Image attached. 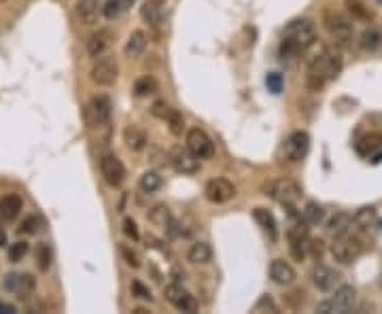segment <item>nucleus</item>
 Segmentation results:
<instances>
[{"label":"nucleus","instance_id":"1","mask_svg":"<svg viewBox=\"0 0 382 314\" xmlns=\"http://www.w3.org/2000/svg\"><path fill=\"white\" fill-rule=\"evenodd\" d=\"M342 53L340 47H325L321 49L308 64L306 87L310 91H321L329 81H333L342 71Z\"/></svg>","mask_w":382,"mask_h":314},{"label":"nucleus","instance_id":"2","mask_svg":"<svg viewBox=\"0 0 382 314\" xmlns=\"http://www.w3.org/2000/svg\"><path fill=\"white\" fill-rule=\"evenodd\" d=\"M317 43V26L308 17H299L287 24L285 37L281 43V55L283 58H295L308 47Z\"/></svg>","mask_w":382,"mask_h":314},{"label":"nucleus","instance_id":"3","mask_svg":"<svg viewBox=\"0 0 382 314\" xmlns=\"http://www.w3.org/2000/svg\"><path fill=\"white\" fill-rule=\"evenodd\" d=\"M365 251V242H363V234L355 232L353 227H349L346 232H340L336 234L331 247H329V253L331 257L342 263V265H351L355 263Z\"/></svg>","mask_w":382,"mask_h":314},{"label":"nucleus","instance_id":"4","mask_svg":"<svg viewBox=\"0 0 382 314\" xmlns=\"http://www.w3.org/2000/svg\"><path fill=\"white\" fill-rule=\"evenodd\" d=\"M323 24L331 39L338 47H349L355 39V28H353V17L344 15L340 11H325Z\"/></svg>","mask_w":382,"mask_h":314},{"label":"nucleus","instance_id":"5","mask_svg":"<svg viewBox=\"0 0 382 314\" xmlns=\"http://www.w3.org/2000/svg\"><path fill=\"white\" fill-rule=\"evenodd\" d=\"M111 117H113V102L109 96L104 94H98L94 96L87 107H85V119H87V125L94 128V130H104L109 132L111 130Z\"/></svg>","mask_w":382,"mask_h":314},{"label":"nucleus","instance_id":"6","mask_svg":"<svg viewBox=\"0 0 382 314\" xmlns=\"http://www.w3.org/2000/svg\"><path fill=\"white\" fill-rule=\"evenodd\" d=\"M266 193L276 200L283 206H295L302 198V187L293 181V179H276L272 183H268L266 187Z\"/></svg>","mask_w":382,"mask_h":314},{"label":"nucleus","instance_id":"7","mask_svg":"<svg viewBox=\"0 0 382 314\" xmlns=\"http://www.w3.org/2000/svg\"><path fill=\"white\" fill-rule=\"evenodd\" d=\"M119 77V64L111 55L96 58V64L92 66V81L100 87H111Z\"/></svg>","mask_w":382,"mask_h":314},{"label":"nucleus","instance_id":"8","mask_svg":"<svg viewBox=\"0 0 382 314\" xmlns=\"http://www.w3.org/2000/svg\"><path fill=\"white\" fill-rule=\"evenodd\" d=\"M355 299H357L355 287H351V285H342V287L336 289V293L331 295V299H327V302H323V304L317 306V312H321V314L340 312V314H342V312H346V310H351V306L355 304Z\"/></svg>","mask_w":382,"mask_h":314},{"label":"nucleus","instance_id":"9","mask_svg":"<svg viewBox=\"0 0 382 314\" xmlns=\"http://www.w3.org/2000/svg\"><path fill=\"white\" fill-rule=\"evenodd\" d=\"M100 174H102L104 183L113 189H117L125 181V166L121 164V159L115 153H104L100 157Z\"/></svg>","mask_w":382,"mask_h":314},{"label":"nucleus","instance_id":"10","mask_svg":"<svg viewBox=\"0 0 382 314\" xmlns=\"http://www.w3.org/2000/svg\"><path fill=\"white\" fill-rule=\"evenodd\" d=\"M185 147L202 162V159H211L215 155V145L211 141V136H208L204 130L200 128H191L185 136Z\"/></svg>","mask_w":382,"mask_h":314},{"label":"nucleus","instance_id":"11","mask_svg":"<svg viewBox=\"0 0 382 314\" xmlns=\"http://www.w3.org/2000/svg\"><path fill=\"white\" fill-rule=\"evenodd\" d=\"M310 151V134L306 130H295L289 134V138L285 141V147H283V155L287 162L291 164H297L302 162Z\"/></svg>","mask_w":382,"mask_h":314},{"label":"nucleus","instance_id":"12","mask_svg":"<svg viewBox=\"0 0 382 314\" xmlns=\"http://www.w3.org/2000/svg\"><path fill=\"white\" fill-rule=\"evenodd\" d=\"M306 225V223H304ZM304 225H293L289 232H287V240H289V251L293 255L295 261H304L310 253V236H308V229Z\"/></svg>","mask_w":382,"mask_h":314},{"label":"nucleus","instance_id":"13","mask_svg":"<svg viewBox=\"0 0 382 314\" xmlns=\"http://www.w3.org/2000/svg\"><path fill=\"white\" fill-rule=\"evenodd\" d=\"M164 297L175 306L177 310H181V312H187V314H193V312H198V299L189 293V291H185L181 285H168L166 289H164Z\"/></svg>","mask_w":382,"mask_h":314},{"label":"nucleus","instance_id":"14","mask_svg":"<svg viewBox=\"0 0 382 314\" xmlns=\"http://www.w3.org/2000/svg\"><path fill=\"white\" fill-rule=\"evenodd\" d=\"M204 195L211 204H225L236 195V187L227 179H211L204 187Z\"/></svg>","mask_w":382,"mask_h":314},{"label":"nucleus","instance_id":"15","mask_svg":"<svg viewBox=\"0 0 382 314\" xmlns=\"http://www.w3.org/2000/svg\"><path fill=\"white\" fill-rule=\"evenodd\" d=\"M3 285H5V291L19 295V297H28V293H32L34 287H37V278H34L32 274H26V272H13V274L5 276Z\"/></svg>","mask_w":382,"mask_h":314},{"label":"nucleus","instance_id":"16","mask_svg":"<svg viewBox=\"0 0 382 314\" xmlns=\"http://www.w3.org/2000/svg\"><path fill=\"white\" fill-rule=\"evenodd\" d=\"M170 164L175 168L179 174H196L198 172V166H200V159L185 147H175L170 151Z\"/></svg>","mask_w":382,"mask_h":314},{"label":"nucleus","instance_id":"17","mask_svg":"<svg viewBox=\"0 0 382 314\" xmlns=\"http://www.w3.org/2000/svg\"><path fill=\"white\" fill-rule=\"evenodd\" d=\"M340 272H336L333 268L325 265V263H317L315 270H312V283L315 287L323 293H329L336 289V285L340 283Z\"/></svg>","mask_w":382,"mask_h":314},{"label":"nucleus","instance_id":"18","mask_svg":"<svg viewBox=\"0 0 382 314\" xmlns=\"http://www.w3.org/2000/svg\"><path fill=\"white\" fill-rule=\"evenodd\" d=\"M270 278H272L276 285L289 287V285L295 283L297 274H295V270H293V265L289 261H285V259H274L270 263Z\"/></svg>","mask_w":382,"mask_h":314},{"label":"nucleus","instance_id":"19","mask_svg":"<svg viewBox=\"0 0 382 314\" xmlns=\"http://www.w3.org/2000/svg\"><path fill=\"white\" fill-rule=\"evenodd\" d=\"M113 43V32L109 28H100L98 32H94L92 37L87 39V53L92 58H100L104 55V51H107Z\"/></svg>","mask_w":382,"mask_h":314},{"label":"nucleus","instance_id":"20","mask_svg":"<svg viewBox=\"0 0 382 314\" xmlns=\"http://www.w3.org/2000/svg\"><path fill=\"white\" fill-rule=\"evenodd\" d=\"M21 206H24V202L17 193H5L3 198H0V221L13 223L21 213Z\"/></svg>","mask_w":382,"mask_h":314},{"label":"nucleus","instance_id":"21","mask_svg":"<svg viewBox=\"0 0 382 314\" xmlns=\"http://www.w3.org/2000/svg\"><path fill=\"white\" fill-rule=\"evenodd\" d=\"M102 15V5L100 0H79L77 3V17L83 26H94L98 24Z\"/></svg>","mask_w":382,"mask_h":314},{"label":"nucleus","instance_id":"22","mask_svg":"<svg viewBox=\"0 0 382 314\" xmlns=\"http://www.w3.org/2000/svg\"><path fill=\"white\" fill-rule=\"evenodd\" d=\"M344 7H346V13H349L355 21L370 24L376 19V11L370 5H365L363 0H344Z\"/></svg>","mask_w":382,"mask_h":314},{"label":"nucleus","instance_id":"23","mask_svg":"<svg viewBox=\"0 0 382 314\" xmlns=\"http://www.w3.org/2000/svg\"><path fill=\"white\" fill-rule=\"evenodd\" d=\"M374 225H376V208H374V206H365V208H361V211H357V213L353 215L351 227H353L355 232L367 234Z\"/></svg>","mask_w":382,"mask_h":314},{"label":"nucleus","instance_id":"24","mask_svg":"<svg viewBox=\"0 0 382 314\" xmlns=\"http://www.w3.org/2000/svg\"><path fill=\"white\" fill-rule=\"evenodd\" d=\"M123 141L125 145L132 149V151H143L149 143V136L143 128H138V125H128L123 130Z\"/></svg>","mask_w":382,"mask_h":314},{"label":"nucleus","instance_id":"25","mask_svg":"<svg viewBox=\"0 0 382 314\" xmlns=\"http://www.w3.org/2000/svg\"><path fill=\"white\" fill-rule=\"evenodd\" d=\"M253 219L259 223V227L270 236V240H279V225H276V219L274 215L268 211V208H255L253 211Z\"/></svg>","mask_w":382,"mask_h":314},{"label":"nucleus","instance_id":"26","mask_svg":"<svg viewBox=\"0 0 382 314\" xmlns=\"http://www.w3.org/2000/svg\"><path fill=\"white\" fill-rule=\"evenodd\" d=\"M355 149H357V153H359L361 157H370V155H374L378 149H382V134H378V132H370V134L361 136L359 141H357V145H355Z\"/></svg>","mask_w":382,"mask_h":314},{"label":"nucleus","instance_id":"27","mask_svg":"<svg viewBox=\"0 0 382 314\" xmlns=\"http://www.w3.org/2000/svg\"><path fill=\"white\" fill-rule=\"evenodd\" d=\"M359 47L363 51H370V53L378 51L382 47V30L376 26H367L359 37Z\"/></svg>","mask_w":382,"mask_h":314},{"label":"nucleus","instance_id":"28","mask_svg":"<svg viewBox=\"0 0 382 314\" xmlns=\"http://www.w3.org/2000/svg\"><path fill=\"white\" fill-rule=\"evenodd\" d=\"M145 49H147V34L143 32V30H134L132 34H130V39H128V43H125V55L128 58H141L143 53H145Z\"/></svg>","mask_w":382,"mask_h":314},{"label":"nucleus","instance_id":"29","mask_svg":"<svg viewBox=\"0 0 382 314\" xmlns=\"http://www.w3.org/2000/svg\"><path fill=\"white\" fill-rule=\"evenodd\" d=\"M211 259H213V249L208 242H193L187 251V261H191V263L202 265V263H208Z\"/></svg>","mask_w":382,"mask_h":314},{"label":"nucleus","instance_id":"30","mask_svg":"<svg viewBox=\"0 0 382 314\" xmlns=\"http://www.w3.org/2000/svg\"><path fill=\"white\" fill-rule=\"evenodd\" d=\"M302 221L306 225H321L325 221V208L317 202H308L302 211Z\"/></svg>","mask_w":382,"mask_h":314},{"label":"nucleus","instance_id":"31","mask_svg":"<svg viewBox=\"0 0 382 314\" xmlns=\"http://www.w3.org/2000/svg\"><path fill=\"white\" fill-rule=\"evenodd\" d=\"M149 221L157 227H168L172 223V215H170V208L166 204H155L151 211H149Z\"/></svg>","mask_w":382,"mask_h":314},{"label":"nucleus","instance_id":"32","mask_svg":"<svg viewBox=\"0 0 382 314\" xmlns=\"http://www.w3.org/2000/svg\"><path fill=\"white\" fill-rule=\"evenodd\" d=\"M162 185H164V179L153 170L145 172L141 177V181H138V187H141V191H145V193H155V191L162 189Z\"/></svg>","mask_w":382,"mask_h":314},{"label":"nucleus","instance_id":"33","mask_svg":"<svg viewBox=\"0 0 382 314\" xmlns=\"http://www.w3.org/2000/svg\"><path fill=\"white\" fill-rule=\"evenodd\" d=\"M155 91H157V81L153 77H149V75L141 77L134 83V96H138V98H147V96H151Z\"/></svg>","mask_w":382,"mask_h":314},{"label":"nucleus","instance_id":"34","mask_svg":"<svg viewBox=\"0 0 382 314\" xmlns=\"http://www.w3.org/2000/svg\"><path fill=\"white\" fill-rule=\"evenodd\" d=\"M353 223V217L349 213H336L329 221H327V229L331 234H340V232H346Z\"/></svg>","mask_w":382,"mask_h":314},{"label":"nucleus","instance_id":"35","mask_svg":"<svg viewBox=\"0 0 382 314\" xmlns=\"http://www.w3.org/2000/svg\"><path fill=\"white\" fill-rule=\"evenodd\" d=\"M141 17L151 24V26H157L162 21V7H157L155 3H151V0H145L143 7H141Z\"/></svg>","mask_w":382,"mask_h":314},{"label":"nucleus","instance_id":"36","mask_svg":"<svg viewBox=\"0 0 382 314\" xmlns=\"http://www.w3.org/2000/svg\"><path fill=\"white\" fill-rule=\"evenodd\" d=\"M164 121H166V125H168V130H170L172 136H181V134H183V130H185V119H183V115H181L177 109H170V113H168V117H166Z\"/></svg>","mask_w":382,"mask_h":314},{"label":"nucleus","instance_id":"37","mask_svg":"<svg viewBox=\"0 0 382 314\" xmlns=\"http://www.w3.org/2000/svg\"><path fill=\"white\" fill-rule=\"evenodd\" d=\"M119 253H121V257L125 259V263L130 265V268H141V255H138L130 244H121L119 247Z\"/></svg>","mask_w":382,"mask_h":314},{"label":"nucleus","instance_id":"38","mask_svg":"<svg viewBox=\"0 0 382 314\" xmlns=\"http://www.w3.org/2000/svg\"><path fill=\"white\" fill-rule=\"evenodd\" d=\"M41 227H43V221H41V217H37V215H30L28 219H24L21 221V227H19V232L21 234H37V232H41Z\"/></svg>","mask_w":382,"mask_h":314},{"label":"nucleus","instance_id":"39","mask_svg":"<svg viewBox=\"0 0 382 314\" xmlns=\"http://www.w3.org/2000/svg\"><path fill=\"white\" fill-rule=\"evenodd\" d=\"M123 9L125 7H123L121 0H107V3H104V7H102V15L107 17V19H115Z\"/></svg>","mask_w":382,"mask_h":314},{"label":"nucleus","instance_id":"40","mask_svg":"<svg viewBox=\"0 0 382 314\" xmlns=\"http://www.w3.org/2000/svg\"><path fill=\"white\" fill-rule=\"evenodd\" d=\"M37 261H39V268H41L43 272L49 270V265H51V251H49L47 244H39V249H37Z\"/></svg>","mask_w":382,"mask_h":314},{"label":"nucleus","instance_id":"41","mask_svg":"<svg viewBox=\"0 0 382 314\" xmlns=\"http://www.w3.org/2000/svg\"><path fill=\"white\" fill-rule=\"evenodd\" d=\"M26 253H28V244L26 242H15L13 247L9 249V259L13 263H17V261H21L26 257Z\"/></svg>","mask_w":382,"mask_h":314},{"label":"nucleus","instance_id":"42","mask_svg":"<svg viewBox=\"0 0 382 314\" xmlns=\"http://www.w3.org/2000/svg\"><path fill=\"white\" fill-rule=\"evenodd\" d=\"M123 234L132 240V242H138L141 240V232H138V225L134 223V219H123Z\"/></svg>","mask_w":382,"mask_h":314},{"label":"nucleus","instance_id":"43","mask_svg":"<svg viewBox=\"0 0 382 314\" xmlns=\"http://www.w3.org/2000/svg\"><path fill=\"white\" fill-rule=\"evenodd\" d=\"M132 295L138 297V299H147V302H151V297H153L151 291H149L141 281H134V283H132Z\"/></svg>","mask_w":382,"mask_h":314},{"label":"nucleus","instance_id":"44","mask_svg":"<svg viewBox=\"0 0 382 314\" xmlns=\"http://www.w3.org/2000/svg\"><path fill=\"white\" fill-rule=\"evenodd\" d=\"M170 104H166L164 100H157L155 104H153V107H151V113H153V117H157V119H166L168 117V113H170Z\"/></svg>","mask_w":382,"mask_h":314},{"label":"nucleus","instance_id":"45","mask_svg":"<svg viewBox=\"0 0 382 314\" xmlns=\"http://www.w3.org/2000/svg\"><path fill=\"white\" fill-rule=\"evenodd\" d=\"M255 312H261V310H270V312H279V308H276V304L272 302V297H268V295H263V297H259V302L255 304V308H253Z\"/></svg>","mask_w":382,"mask_h":314},{"label":"nucleus","instance_id":"46","mask_svg":"<svg viewBox=\"0 0 382 314\" xmlns=\"http://www.w3.org/2000/svg\"><path fill=\"white\" fill-rule=\"evenodd\" d=\"M268 87H270L274 94H279V91H281V87H283V83H281V75H276V73L268 75Z\"/></svg>","mask_w":382,"mask_h":314},{"label":"nucleus","instance_id":"47","mask_svg":"<svg viewBox=\"0 0 382 314\" xmlns=\"http://www.w3.org/2000/svg\"><path fill=\"white\" fill-rule=\"evenodd\" d=\"M310 253L315 255L317 259H321V255H323V240H310Z\"/></svg>","mask_w":382,"mask_h":314},{"label":"nucleus","instance_id":"48","mask_svg":"<svg viewBox=\"0 0 382 314\" xmlns=\"http://www.w3.org/2000/svg\"><path fill=\"white\" fill-rule=\"evenodd\" d=\"M0 247H7V232L0 227Z\"/></svg>","mask_w":382,"mask_h":314},{"label":"nucleus","instance_id":"49","mask_svg":"<svg viewBox=\"0 0 382 314\" xmlns=\"http://www.w3.org/2000/svg\"><path fill=\"white\" fill-rule=\"evenodd\" d=\"M0 312H3V314H9V312H15V308H13V306H7V304H0Z\"/></svg>","mask_w":382,"mask_h":314},{"label":"nucleus","instance_id":"50","mask_svg":"<svg viewBox=\"0 0 382 314\" xmlns=\"http://www.w3.org/2000/svg\"><path fill=\"white\" fill-rule=\"evenodd\" d=\"M134 314H149V310H145V308H136Z\"/></svg>","mask_w":382,"mask_h":314},{"label":"nucleus","instance_id":"51","mask_svg":"<svg viewBox=\"0 0 382 314\" xmlns=\"http://www.w3.org/2000/svg\"><path fill=\"white\" fill-rule=\"evenodd\" d=\"M151 3H155L157 7H164V5H166V0H151Z\"/></svg>","mask_w":382,"mask_h":314},{"label":"nucleus","instance_id":"52","mask_svg":"<svg viewBox=\"0 0 382 314\" xmlns=\"http://www.w3.org/2000/svg\"><path fill=\"white\" fill-rule=\"evenodd\" d=\"M0 3H7V0H0Z\"/></svg>","mask_w":382,"mask_h":314},{"label":"nucleus","instance_id":"53","mask_svg":"<svg viewBox=\"0 0 382 314\" xmlns=\"http://www.w3.org/2000/svg\"><path fill=\"white\" fill-rule=\"evenodd\" d=\"M380 287H382V278H380Z\"/></svg>","mask_w":382,"mask_h":314},{"label":"nucleus","instance_id":"54","mask_svg":"<svg viewBox=\"0 0 382 314\" xmlns=\"http://www.w3.org/2000/svg\"><path fill=\"white\" fill-rule=\"evenodd\" d=\"M378 3H382V0H378Z\"/></svg>","mask_w":382,"mask_h":314}]
</instances>
